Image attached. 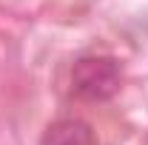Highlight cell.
Wrapping results in <instances>:
<instances>
[{"mask_svg": "<svg viewBox=\"0 0 148 145\" xmlns=\"http://www.w3.org/2000/svg\"><path fill=\"white\" fill-rule=\"evenodd\" d=\"M123 88V68L114 57H80L71 68V91L80 100L106 103Z\"/></svg>", "mask_w": 148, "mask_h": 145, "instance_id": "6da1fadb", "label": "cell"}, {"mask_svg": "<svg viewBox=\"0 0 148 145\" xmlns=\"http://www.w3.org/2000/svg\"><path fill=\"white\" fill-rule=\"evenodd\" d=\"M40 145H97V137L83 120H57L43 131Z\"/></svg>", "mask_w": 148, "mask_h": 145, "instance_id": "7a4b0ae2", "label": "cell"}]
</instances>
